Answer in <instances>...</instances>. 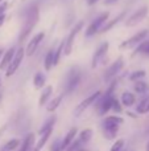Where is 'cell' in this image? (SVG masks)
<instances>
[{
    "mask_svg": "<svg viewBox=\"0 0 149 151\" xmlns=\"http://www.w3.org/2000/svg\"><path fill=\"white\" fill-rule=\"evenodd\" d=\"M40 20V9H38V5L37 4H32L26 8V12H25V21H24V25L23 29H21V33L20 37H18V41L23 42L29 35L32 33L33 28L37 25Z\"/></svg>",
    "mask_w": 149,
    "mask_h": 151,
    "instance_id": "cell-1",
    "label": "cell"
},
{
    "mask_svg": "<svg viewBox=\"0 0 149 151\" xmlns=\"http://www.w3.org/2000/svg\"><path fill=\"white\" fill-rule=\"evenodd\" d=\"M124 119L119 115H107L102 122L103 127V135L110 141H114L119 133V129L123 125Z\"/></svg>",
    "mask_w": 149,
    "mask_h": 151,
    "instance_id": "cell-2",
    "label": "cell"
},
{
    "mask_svg": "<svg viewBox=\"0 0 149 151\" xmlns=\"http://www.w3.org/2000/svg\"><path fill=\"white\" fill-rule=\"evenodd\" d=\"M108 17H110V12H103V13H100L99 16H96V17L90 23V25L87 27L86 33H84L86 37H92L96 33H99V32L102 31L103 25L108 21Z\"/></svg>",
    "mask_w": 149,
    "mask_h": 151,
    "instance_id": "cell-3",
    "label": "cell"
},
{
    "mask_svg": "<svg viewBox=\"0 0 149 151\" xmlns=\"http://www.w3.org/2000/svg\"><path fill=\"white\" fill-rule=\"evenodd\" d=\"M102 96H103V93H102L100 90H96L95 93L90 94L87 98H84L83 101H81V102L78 104V106H77L75 110H74V115H75V117H81V115L83 114V113L86 111V110L89 109L90 106H91V105L96 104L98 99H99Z\"/></svg>",
    "mask_w": 149,
    "mask_h": 151,
    "instance_id": "cell-4",
    "label": "cell"
},
{
    "mask_svg": "<svg viewBox=\"0 0 149 151\" xmlns=\"http://www.w3.org/2000/svg\"><path fill=\"white\" fill-rule=\"evenodd\" d=\"M83 25H84V21L83 20L78 21V23H77L73 27V29L70 31L69 36L66 37V40H65V49H63V55H65V56H69L71 53V50H73V47H74V41H75L78 33L82 31Z\"/></svg>",
    "mask_w": 149,
    "mask_h": 151,
    "instance_id": "cell-5",
    "label": "cell"
},
{
    "mask_svg": "<svg viewBox=\"0 0 149 151\" xmlns=\"http://www.w3.org/2000/svg\"><path fill=\"white\" fill-rule=\"evenodd\" d=\"M149 13V7L148 5H143V7H140L139 9H136L132 15H129L128 17L126 19V27H136L137 24H140L143 20H144L145 17L148 16Z\"/></svg>",
    "mask_w": 149,
    "mask_h": 151,
    "instance_id": "cell-6",
    "label": "cell"
},
{
    "mask_svg": "<svg viewBox=\"0 0 149 151\" xmlns=\"http://www.w3.org/2000/svg\"><path fill=\"white\" fill-rule=\"evenodd\" d=\"M81 78H82L81 70L78 68H71V70L67 73V80H66V85H65L66 93L67 94L73 93L81 83Z\"/></svg>",
    "mask_w": 149,
    "mask_h": 151,
    "instance_id": "cell-7",
    "label": "cell"
},
{
    "mask_svg": "<svg viewBox=\"0 0 149 151\" xmlns=\"http://www.w3.org/2000/svg\"><path fill=\"white\" fill-rule=\"evenodd\" d=\"M147 37H148V31L147 29H143V31L137 32L136 35H133L132 37L124 40L119 48H120V49H135V48H136L141 41H144Z\"/></svg>",
    "mask_w": 149,
    "mask_h": 151,
    "instance_id": "cell-8",
    "label": "cell"
},
{
    "mask_svg": "<svg viewBox=\"0 0 149 151\" xmlns=\"http://www.w3.org/2000/svg\"><path fill=\"white\" fill-rule=\"evenodd\" d=\"M24 56H25V49H24V48H17L15 57L12 58L9 66L5 69V76H7V77H11V76H13L16 72H17L18 66H20L21 63H23Z\"/></svg>",
    "mask_w": 149,
    "mask_h": 151,
    "instance_id": "cell-9",
    "label": "cell"
},
{
    "mask_svg": "<svg viewBox=\"0 0 149 151\" xmlns=\"http://www.w3.org/2000/svg\"><path fill=\"white\" fill-rule=\"evenodd\" d=\"M108 48H110V42L108 41L102 42V44L96 48V50H95L94 55H92V61H91V68L92 69H95L106 58L107 52H108Z\"/></svg>",
    "mask_w": 149,
    "mask_h": 151,
    "instance_id": "cell-10",
    "label": "cell"
},
{
    "mask_svg": "<svg viewBox=\"0 0 149 151\" xmlns=\"http://www.w3.org/2000/svg\"><path fill=\"white\" fill-rule=\"evenodd\" d=\"M124 68V60L123 57H119L116 61H114L104 72V80L106 81H111L112 78H115L116 76L120 73Z\"/></svg>",
    "mask_w": 149,
    "mask_h": 151,
    "instance_id": "cell-11",
    "label": "cell"
},
{
    "mask_svg": "<svg viewBox=\"0 0 149 151\" xmlns=\"http://www.w3.org/2000/svg\"><path fill=\"white\" fill-rule=\"evenodd\" d=\"M45 37V32H38V33H36L33 37H32L31 40H29L28 45H26L25 48V55L26 56H32L36 53V50L38 49L40 44L42 42V40H44Z\"/></svg>",
    "mask_w": 149,
    "mask_h": 151,
    "instance_id": "cell-12",
    "label": "cell"
},
{
    "mask_svg": "<svg viewBox=\"0 0 149 151\" xmlns=\"http://www.w3.org/2000/svg\"><path fill=\"white\" fill-rule=\"evenodd\" d=\"M126 15H127V11H121L120 13H119L116 17H114L112 20H110V21H107V23L103 25V28H102V33H104V32H108V31H111V29L114 28L115 25H118L120 21H123L124 20V17H126Z\"/></svg>",
    "mask_w": 149,
    "mask_h": 151,
    "instance_id": "cell-13",
    "label": "cell"
},
{
    "mask_svg": "<svg viewBox=\"0 0 149 151\" xmlns=\"http://www.w3.org/2000/svg\"><path fill=\"white\" fill-rule=\"evenodd\" d=\"M16 48H9L8 50H5L4 52V55H3V57H1V60H0V69H7L8 66H9V64H11V61H12V58L15 57V55H16Z\"/></svg>",
    "mask_w": 149,
    "mask_h": 151,
    "instance_id": "cell-14",
    "label": "cell"
},
{
    "mask_svg": "<svg viewBox=\"0 0 149 151\" xmlns=\"http://www.w3.org/2000/svg\"><path fill=\"white\" fill-rule=\"evenodd\" d=\"M77 134H78V130H77V127H73V129H70V130H69V133L66 134L65 138H63L62 142H61V145H62V151L66 150L71 143H73L74 141H75Z\"/></svg>",
    "mask_w": 149,
    "mask_h": 151,
    "instance_id": "cell-15",
    "label": "cell"
},
{
    "mask_svg": "<svg viewBox=\"0 0 149 151\" xmlns=\"http://www.w3.org/2000/svg\"><path fill=\"white\" fill-rule=\"evenodd\" d=\"M52 93H53V86L48 85V86H45V88H42V93L40 94V98H38V106L46 105L48 102L50 101Z\"/></svg>",
    "mask_w": 149,
    "mask_h": 151,
    "instance_id": "cell-16",
    "label": "cell"
},
{
    "mask_svg": "<svg viewBox=\"0 0 149 151\" xmlns=\"http://www.w3.org/2000/svg\"><path fill=\"white\" fill-rule=\"evenodd\" d=\"M136 96H135L133 93H131V91H124L123 94H121L120 97V102L123 104L124 107H131L133 106L135 104H136Z\"/></svg>",
    "mask_w": 149,
    "mask_h": 151,
    "instance_id": "cell-17",
    "label": "cell"
},
{
    "mask_svg": "<svg viewBox=\"0 0 149 151\" xmlns=\"http://www.w3.org/2000/svg\"><path fill=\"white\" fill-rule=\"evenodd\" d=\"M137 114H148L149 113V96H145L137 102L136 106Z\"/></svg>",
    "mask_w": 149,
    "mask_h": 151,
    "instance_id": "cell-18",
    "label": "cell"
},
{
    "mask_svg": "<svg viewBox=\"0 0 149 151\" xmlns=\"http://www.w3.org/2000/svg\"><path fill=\"white\" fill-rule=\"evenodd\" d=\"M54 66V49H49L44 58V68L46 72L52 70V68Z\"/></svg>",
    "mask_w": 149,
    "mask_h": 151,
    "instance_id": "cell-19",
    "label": "cell"
},
{
    "mask_svg": "<svg viewBox=\"0 0 149 151\" xmlns=\"http://www.w3.org/2000/svg\"><path fill=\"white\" fill-rule=\"evenodd\" d=\"M34 135L33 134H28L23 142H21V149L20 151H33L34 149Z\"/></svg>",
    "mask_w": 149,
    "mask_h": 151,
    "instance_id": "cell-20",
    "label": "cell"
},
{
    "mask_svg": "<svg viewBox=\"0 0 149 151\" xmlns=\"http://www.w3.org/2000/svg\"><path fill=\"white\" fill-rule=\"evenodd\" d=\"M45 83H46V76L42 72H37L33 77V85L36 89H42L45 88Z\"/></svg>",
    "mask_w": 149,
    "mask_h": 151,
    "instance_id": "cell-21",
    "label": "cell"
},
{
    "mask_svg": "<svg viewBox=\"0 0 149 151\" xmlns=\"http://www.w3.org/2000/svg\"><path fill=\"white\" fill-rule=\"evenodd\" d=\"M52 134H53V129H52V130H48L46 133H44L42 135H40V141L34 145L33 151H40V150H41L42 147L46 145V142L49 141V138H50V135H52Z\"/></svg>",
    "mask_w": 149,
    "mask_h": 151,
    "instance_id": "cell-22",
    "label": "cell"
},
{
    "mask_svg": "<svg viewBox=\"0 0 149 151\" xmlns=\"http://www.w3.org/2000/svg\"><path fill=\"white\" fill-rule=\"evenodd\" d=\"M133 90L136 91L137 94H147L149 91V85L145 82L144 80H139V81H135V85H133Z\"/></svg>",
    "mask_w": 149,
    "mask_h": 151,
    "instance_id": "cell-23",
    "label": "cell"
},
{
    "mask_svg": "<svg viewBox=\"0 0 149 151\" xmlns=\"http://www.w3.org/2000/svg\"><path fill=\"white\" fill-rule=\"evenodd\" d=\"M62 99H63V96L62 94H60V96H57L55 98H53V99H50L49 102L46 104V110L49 113H53V111H55V110L58 109V106L61 105V102H62Z\"/></svg>",
    "mask_w": 149,
    "mask_h": 151,
    "instance_id": "cell-24",
    "label": "cell"
},
{
    "mask_svg": "<svg viewBox=\"0 0 149 151\" xmlns=\"http://www.w3.org/2000/svg\"><path fill=\"white\" fill-rule=\"evenodd\" d=\"M55 121H57V117H55V115H53V117L48 118L46 122H45L44 125L40 127V130H38V134H40V135H42L44 133H46L48 130H52V129L54 127V125H55Z\"/></svg>",
    "mask_w": 149,
    "mask_h": 151,
    "instance_id": "cell-25",
    "label": "cell"
},
{
    "mask_svg": "<svg viewBox=\"0 0 149 151\" xmlns=\"http://www.w3.org/2000/svg\"><path fill=\"white\" fill-rule=\"evenodd\" d=\"M21 145V142H20V139H11V141H8L7 143L4 145V146L0 149V151H13V150H16L18 146Z\"/></svg>",
    "mask_w": 149,
    "mask_h": 151,
    "instance_id": "cell-26",
    "label": "cell"
},
{
    "mask_svg": "<svg viewBox=\"0 0 149 151\" xmlns=\"http://www.w3.org/2000/svg\"><path fill=\"white\" fill-rule=\"evenodd\" d=\"M91 138H92V130L91 129H83V130L79 133V138L78 139L83 145H86V143H89V142L91 141Z\"/></svg>",
    "mask_w": 149,
    "mask_h": 151,
    "instance_id": "cell-27",
    "label": "cell"
},
{
    "mask_svg": "<svg viewBox=\"0 0 149 151\" xmlns=\"http://www.w3.org/2000/svg\"><path fill=\"white\" fill-rule=\"evenodd\" d=\"M63 49H65V40H62V41L60 42V45L54 49V66H57L58 63H60L61 56H62V53H63Z\"/></svg>",
    "mask_w": 149,
    "mask_h": 151,
    "instance_id": "cell-28",
    "label": "cell"
},
{
    "mask_svg": "<svg viewBox=\"0 0 149 151\" xmlns=\"http://www.w3.org/2000/svg\"><path fill=\"white\" fill-rule=\"evenodd\" d=\"M145 76H147V72L139 69V70H135V72H132V73L129 74V81L135 82V81H139V80H144Z\"/></svg>",
    "mask_w": 149,
    "mask_h": 151,
    "instance_id": "cell-29",
    "label": "cell"
},
{
    "mask_svg": "<svg viewBox=\"0 0 149 151\" xmlns=\"http://www.w3.org/2000/svg\"><path fill=\"white\" fill-rule=\"evenodd\" d=\"M148 47H149V40L145 39L144 41H141L136 48H135V50H133V56H135V55H137V53H145V52H147V49H148Z\"/></svg>",
    "mask_w": 149,
    "mask_h": 151,
    "instance_id": "cell-30",
    "label": "cell"
},
{
    "mask_svg": "<svg viewBox=\"0 0 149 151\" xmlns=\"http://www.w3.org/2000/svg\"><path fill=\"white\" fill-rule=\"evenodd\" d=\"M82 146H83V143H82L79 139H75V141L73 142V143L70 145V146L67 147L66 150H63V151H79L82 149Z\"/></svg>",
    "mask_w": 149,
    "mask_h": 151,
    "instance_id": "cell-31",
    "label": "cell"
},
{
    "mask_svg": "<svg viewBox=\"0 0 149 151\" xmlns=\"http://www.w3.org/2000/svg\"><path fill=\"white\" fill-rule=\"evenodd\" d=\"M124 145H126L124 139H116L115 143L112 145V147H111V150H110V151H123Z\"/></svg>",
    "mask_w": 149,
    "mask_h": 151,
    "instance_id": "cell-32",
    "label": "cell"
},
{
    "mask_svg": "<svg viewBox=\"0 0 149 151\" xmlns=\"http://www.w3.org/2000/svg\"><path fill=\"white\" fill-rule=\"evenodd\" d=\"M123 104L120 102V99H118L115 97L114 98V104H112V111H115V113H121L123 111Z\"/></svg>",
    "mask_w": 149,
    "mask_h": 151,
    "instance_id": "cell-33",
    "label": "cell"
},
{
    "mask_svg": "<svg viewBox=\"0 0 149 151\" xmlns=\"http://www.w3.org/2000/svg\"><path fill=\"white\" fill-rule=\"evenodd\" d=\"M61 142H62V141H60V139H55V141L53 142L50 150H52V151H62V145H61Z\"/></svg>",
    "mask_w": 149,
    "mask_h": 151,
    "instance_id": "cell-34",
    "label": "cell"
},
{
    "mask_svg": "<svg viewBox=\"0 0 149 151\" xmlns=\"http://www.w3.org/2000/svg\"><path fill=\"white\" fill-rule=\"evenodd\" d=\"M8 8V3L7 1H3L1 4H0V15H3V13H5V11H7Z\"/></svg>",
    "mask_w": 149,
    "mask_h": 151,
    "instance_id": "cell-35",
    "label": "cell"
},
{
    "mask_svg": "<svg viewBox=\"0 0 149 151\" xmlns=\"http://www.w3.org/2000/svg\"><path fill=\"white\" fill-rule=\"evenodd\" d=\"M118 1H120V0H104V5H114V4H116Z\"/></svg>",
    "mask_w": 149,
    "mask_h": 151,
    "instance_id": "cell-36",
    "label": "cell"
},
{
    "mask_svg": "<svg viewBox=\"0 0 149 151\" xmlns=\"http://www.w3.org/2000/svg\"><path fill=\"white\" fill-rule=\"evenodd\" d=\"M4 21H5V13H3V15H0V27L4 24Z\"/></svg>",
    "mask_w": 149,
    "mask_h": 151,
    "instance_id": "cell-37",
    "label": "cell"
},
{
    "mask_svg": "<svg viewBox=\"0 0 149 151\" xmlns=\"http://www.w3.org/2000/svg\"><path fill=\"white\" fill-rule=\"evenodd\" d=\"M98 1H99V0H87V4L89 5H95Z\"/></svg>",
    "mask_w": 149,
    "mask_h": 151,
    "instance_id": "cell-38",
    "label": "cell"
},
{
    "mask_svg": "<svg viewBox=\"0 0 149 151\" xmlns=\"http://www.w3.org/2000/svg\"><path fill=\"white\" fill-rule=\"evenodd\" d=\"M3 55H4V50L0 48V60H1V57H3Z\"/></svg>",
    "mask_w": 149,
    "mask_h": 151,
    "instance_id": "cell-39",
    "label": "cell"
},
{
    "mask_svg": "<svg viewBox=\"0 0 149 151\" xmlns=\"http://www.w3.org/2000/svg\"><path fill=\"white\" fill-rule=\"evenodd\" d=\"M145 55H149V47H148V49H147V52H145Z\"/></svg>",
    "mask_w": 149,
    "mask_h": 151,
    "instance_id": "cell-40",
    "label": "cell"
},
{
    "mask_svg": "<svg viewBox=\"0 0 149 151\" xmlns=\"http://www.w3.org/2000/svg\"><path fill=\"white\" fill-rule=\"evenodd\" d=\"M147 151H149V142H148V145H147Z\"/></svg>",
    "mask_w": 149,
    "mask_h": 151,
    "instance_id": "cell-41",
    "label": "cell"
},
{
    "mask_svg": "<svg viewBox=\"0 0 149 151\" xmlns=\"http://www.w3.org/2000/svg\"><path fill=\"white\" fill-rule=\"evenodd\" d=\"M0 85H1V78H0Z\"/></svg>",
    "mask_w": 149,
    "mask_h": 151,
    "instance_id": "cell-42",
    "label": "cell"
},
{
    "mask_svg": "<svg viewBox=\"0 0 149 151\" xmlns=\"http://www.w3.org/2000/svg\"><path fill=\"white\" fill-rule=\"evenodd\" d=\"M0 1H3V0H0Z\"/></svg>",
    "mask_w": 149,
    "mask_h": 151,
    "instance_id": "cell-43",
    "label": "cell"
}]
</instances>
